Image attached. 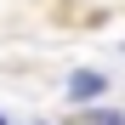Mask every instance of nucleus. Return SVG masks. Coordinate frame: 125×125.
<instances>
[{
	"mask_svg": "<svg viewBox=\"0 0 125 125\" xmlns=\"http://www.w3.org/2000/svg\"><path fill=\"white\" fill-rule=\"evenodd\" d=\"M68 97H74V102L102 97V74H74V80H68Z\"/></svg>",
	"mask_w": 125,
	"mask_h": 125,
	"instance_id": "1",
	"label": "nucleus"
},
{
	"mask_svg": "<svg viewBox=\"0 0 125 125\" xmlns=\"http://www.w3.org/2000/svg\"><path fill=\"white\" fill-rule=\"evenodd\" d=\"M80 125H125V114H114V108H91Z\"/></svg>",
	"mask_w": 125,
	"mask_h": 125,
	"instance_id": "2",
	"label": "nucleus"
},
{
	"mask_svg": "<svg viewBox=\"0 0 125 125\" xmlns=\"http://www.w3.org/2000/svg\"><path fill=\"white\" fill-rule=\"evenodd\" d=\"M0 125H6V119H0Z\"/></svg>",
	"mask_w": 125,
	"mask_h": 125,
	"instance_id": "3",
	"label": "nucleus"
}]
</instances>
